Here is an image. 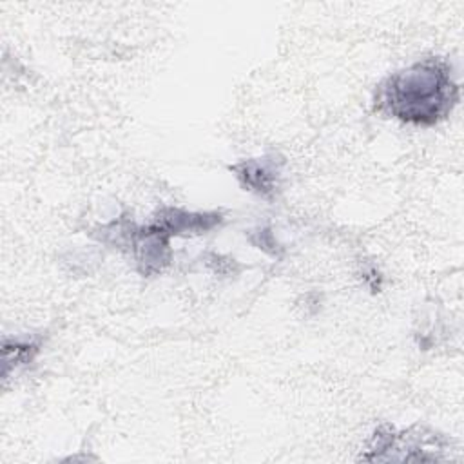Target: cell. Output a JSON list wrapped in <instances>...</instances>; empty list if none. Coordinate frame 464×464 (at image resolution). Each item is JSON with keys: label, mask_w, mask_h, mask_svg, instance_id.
<instances>
[{"label": "cell", "mask_w": 464, "mask_h": 464, "mask_svg": "<svg viewBox=\"0 0 464 464\" xmlns=\"http://www.w3.org/2000/svg\"><path fill=\"white\" fill-rule=\"evenodd\" d=\"M281 165L283 160H277L276 156H263L230 165V170L236 172L237 179L246 190L270 199L279 185Z\"/></svg>", "instance_id": "cell-2"}, {"label": "cell", "mask_w": 464, "mask_h": 464, "mask_svg": "<svg viewBox=\"0 0 464 464\" xmlns=\"http://www.w3.org/2000/svg\"><path fill=\"white\" fill-rule=\"evenodd\" d=\"M38 352V344L33 343L31 339L22 341V339H13V343H9L7 339L4 341V370L14 362V364H22V362H29L34 353Z\"/></svg>", "instance_id": "cell-4"}, {"label": "cell", "mask_w": 464, "mask_h": 464, "mask_svg": "<svg viewBox=\"0 0 464 464\" xmlns=\"http://www.w3.org/2000/svg\"><path fill=\"white\" fill-rule=\"evenodd\" d=\"M459 102L451 65L424 58L390 74L375 91V111L415 127H431L450 116Z\"/></svg>", "instance_id": "cell-1"}, {"label": "cell", "mask_w": 464, "mask_h": 464, "mask_svg": "<svg viewBox=\"0 0 464 464\" xmlns=\"http://www.w3.org/2000/svg\"><path fill=\"white\" fill-rule=\"evenodd\" d=\"M163 227L170 236L203 234L219 225L221 216L218 212H187L174 207H163L152 219Z\"/></svg>", "instance_id": "cell-3"}]
</instances>
